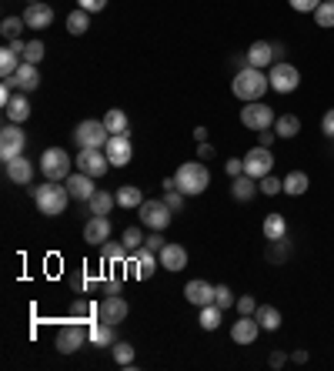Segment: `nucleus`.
<instances>
[{
    "mask_svg": "<svg viewBox=\"0 0 334 371\" xmlns=\"http://www.w3.org/2000/svg\"><path fill=\"white\" fill-rule=\"evenodd\" d=\"M137 211H140V221H144L151 231H164L167 224H170V214H174V211L167 208V201H144Z\"/></svg>",
    "mask_w": 334,
    "mask_h": 371,
    "instance_id": "12",
    "label": "nucleus"
},
{
    "mask_svg": "<svg viewBox=\"0 0 334 371\" xmlns=\"http://www.w3.org/2000/svg\"><path fill=\"white\" fill-rule=\"evenodd\" d=\"M254 318H258V325L264 328V331H277V328H281V311L274 308V305H261V308L254 311Z\"/></svg>",
    "mask_w": 334,
    "mask_h": 371,
    "instance_id": "28",
    "label": "nucleus"
},
{
    "mask_svg": "<svg viewBox=\"0 0 334 371\" xmlns=\"http://www.w3.org/2000/svg\"><path fill=\"white\" fill-rule=\"evenodd\" d=\"M254 311H258V301L251 294H241L238 298V314H254Z\"/></svg>",
    "mask_w": 334,
    "mask_h": 371,
    "instance_id": "49",
    "label": "nucleus"
},
{
    "mask_svg": "<svg viewBox=\"0 0 334 371\" xmlns=\"http://www.w3.org/2000/svg\"><path fill=\"white\" fill-rule=\"evenodd\" d=\"M258 138H261V147H271V140L277 138V134H274L271 127H268V131H258Z\"/></svg>",
    "mask_w": 334,
    "mask_h": 371,
    "instance_id": "55",
    "label": "nucleus"
},
{
    "mask_svg": "<svg viewBox=\"0 0 334 371\" xmlns=\"http://www.w3.org/2000/svg\"><path fill=\"white\" fill-rule=\"evenodd\" d=\"M140 245H144V234L137 231V228H127V231H124V247L134 254V251H140Z\"/></svg>",
    "mask_w": 334,
    "mask_h": 371,
    "instance_id": "46",
    "label": "nucleus"
},
{
    "mask_svg": "<svg viewBox=\"0 0 334 371\" xmlns=\"http://www.w3.org/2000/svg\"><path fill=\"white\" fill-rule=\"evenodd\" d=\"M321 131H324V134L334 140V108L324 110V117H321Z\"/></svg>",
    "mask_w": 334,
    "mask_h": 371,
    "instance_id": "52",
    "label": "nucleus"
},
{
    "mask_svg": "<svg viewBox=\"0 0 334 371\" xmlns=\"http://www.w3.org/2000/svg\"><path fill=\"white\" fill-rule=\"evenodd\" d=\"M87 204H91V214H107V211L117 204V198H114V194H107V191H94V198Z\"/></svg>",
    "mask_w": 334,
    "mask_h": 371,
    "instance_id": "37",
    "label": "nucleus"
},
{
    "mask_svg": "<svg viewBox=\"0 0 334 371\" xmlns=\"http://www.w3.org/2000/svg\"><path fill=\"white\" fill-rule=\"evenodd\" d=\"M114 361H117L121 368H127V365L134 361V348H131L127 341H114Z\"/></svg>",
    "mask_w": 334,
    "mask_h": 371,
    "instance_id": "42",
    "label": "nucleus"
},
{
    "mask_svg": "<svg viewBox=\"0 0 334 371\" xmlns=\"http://www.w3.org/2000/svg\"><path fill=\"white\" fill-rule=\"evenodd\" d=\"M268 80H271V91L294 94V91H298V84H301V71H298L294 64H288V61H277V64H271Z\"/></svg>",
    "mask_w": 334,
    "mask_h": 371,
    "instance_id": "5",
    "label": "nucleus"
},
{
    "mask_svg": "<svg viewBox=\"0 0 334 371\" xmlns=\"http://www.w3.org/2000/svg\"><path fill=\"white\" fill-rule=\"evenodd\" d=\"M164 245H167V241H164V238H161L157 231H154L151 238H144V247H147V251H154V254H157V251H161Z\"/></svg>",
    "mask_w": 334,
    "mask_h": 371,
    "instance_id": "53",
    "label": "nucleus"
},
{
    "mask_svg": "<svg viewBox=\"0 0 334 371\" xmlns=\"http://www.w3.org/2000/svg\"><path fill=\"white\" fill-rule=\"evenodd\" d=\"M24 27H27V24H24V20H20V17H7V20H3V27H0V34H3V37H7V41H17V37H20V31H24Z\"/></svg>",
    "mask_w": 334,
    "mask_h": 371,
    "instance_id": "43",
    "label": "nucleus"
},
{
    "mask_svg": "<svg viewBox=\"0 0 334 371\" xmlns=\"http://www.w3.org/2000/svg\"><path fill=\"white\" fill-rule=\"evenodd\" d=\"M10 87H14L10 80H3V84H0V101H3V104H7L10 97H14V94H10Z\"/></svg>",
    "mask_w": 334,
    "mask_h": 371,
    "instance_id": "56",
    "label": "nucleus"
},
{
    "mask_svg": "<svg viewBox=\"0 0 334 371\" xmlns=\"http://www.w3.org/2000/svg\"><path fill=\"white\" fill-rule=\"evenodd\" d=\"M71 168H74V157L67 154L64 147H47L41 154V170H44L47 181H64L71 177Z\"/></svg>",
    "mask_w": 334,
    "mask_h": 371,
    "instance_id": "4",
    "label": "nucleus"
},
{
    "mask_svg": "<svg viewBox=\"0 0 334 371\" xmlns=\"http://www.w3.org/2000/svg\"><path fill=\"white\" fill-rule=\"evenodd\" d=\"M67 191H71V198H74V201H91L97 187H94V177H91V174L77 170V174H71V177H67Z\"/></svg>",
    "mask_w": 334,
    "mask_h": 371,
    "instance_id": "21",
    "label": "nucleus"
},
{
    "mask_svg": "<svg viewBox=\"0 0 334 371\" xmlns=\"http://www.w3.org/2000/svg\"><path fill=\"white\" fill-rule=\"evenodd\" d=\"M87 27H91V20H87V10H71V17H67V31L74 34V37H80V34H87Z\"/></svg>",
    "mask_w": 334,
    "mask_h": 371,
    "instance_id": "38",
    "label": "nucleus"
},
{
    "mask_svg": "<svg viewBox=\"0 0 334 371\" xmlns=\"http://www.w3.org/2000/svg\"><path fill=\"white\" fill-rule=\"evenodd\" d=\"M77 7L87 10V14H101V10L107 7V0H77Z\"/></svg>",
    "mask_w": 334,
    "mask_h": 371,
    "instance_id": "50",
    "label": "nucleus"
},
{
    "mask_svg": "<svg viewBox=\"0 0 334 371\" xmlns=\"http://www.w3.org/2000/svg\"><path fill=\"white\" fill-rule=\"evenodd\" d=\"M20 64H24V57H20V54H17V50H14L10 44L0 50V74H3V78H14Z\"/></svg>",
    "mask_w": 334,
    "mask_h": 371,
    "instance_id": "29",
    "label": "nucleus"
},
{
    "mask_svg": "<svg viewBox=\"0 0 334 371\" xmlns=\"http://www.w3.org/2000/svg\"><path fill=\"white\" fill-rule=\"evenodd\" d=\"M10 47H14L17 54H20V57H24V47H27V44H24V41H20V37H17V41H10Z\"/></svg>",
    "mask_w": 334,
    "mask_h": 371,
    "instance_id": "60",
    "label": "nucleus"
},
{
    "mask_svg": "<svg viewBox=\"0 0 334 371\" xmlns=\"http://www.w3.org/2000/svg\"><path fill=\"white\" fill-rule=\"evenodd\" d=\"M91 341L94 344H101V348H104V344H114V325H107V321L97 318V321L91 325Z\"/></svg>",
    "mask_w": 334,
    "mask_h": 371,
    "instance_id": "35",
    "label": "nucleus"
},
{
    "mask_svg": "<svg viewBox=\"0 0 334 371\" xmlns=\"http://www.w3.org/2000/svg\"><path fill=\"white\" fill-rule=\"evenodd\" d=\"M34 201H37V211L47 217L64 214V208L71 201V191L67 184H57V181H44V187H34Z\"/></svg>",
    "mask_w": 334,
    "mask_h": 371,
    "instance_id": "3",
    "label": "nucleus"
},
{
    "mask_svg": "<svg viewBox=\"0 0 334 371\" xmlns=\"http://www.w3.org/2000/svg\"><path fill=\"white\" fill-rule=\"evenodd\" d=\"M104 151H107L110 168H127L131 157H134V147H131V138H127V134H110V140L104 144Z\"/></svg>",
    "mask_w": 334,
    "mask_h": 371,
    "instance_id": "13",
    "label": "nucleus"
},
{
    "mask_svg": "<svg viewBox=\"0 0 334 371\" xmlns=\"http://www.w3.org/2000/svg\"><path fill=\"white\" fill-rule=\"evenodd\" d=\"M24 144H27V138H24L20 124H7V127L0 131V157H3V161L24 154Z\"/></svg>",
    "mask_w": 334,
    "mask_h": 371,
    "instance_id": "14",
    "label": "nucleus"
},
{
    "mask_svg": "<svg viewBox=\"0 0 334 371\" xmlns=\"http://www.w3.org/2000/svg\"><path fill=\"white\" fill-rule=\"evenodd\" d=\"M24 24H27L31 31H47V27L54 24V10L47 7L44 0H37V3H27V10H24Z\"/></svg>",
    "mask_w": 334,
    "mask_h": 371,
    "instance_id": "16",
    "label": "nucleus"
},
{
    "mask_svg": "<svg viewBox=\"0 0 334 371\" xmlns=\"http://www.w3.org/2000/svg\"><path fill=\"white\" fill-rule=\"evenodd\" d=\"M127 311H131V305H127V298H121V294H107L104 301L97 305V318L101 321H107V325H121V321H127Z\"/></svg>",
    "mask_w": 334,
    "mask_h": 371,
    "instance_id": "10",
    "label": "nucleus"
},
{
    "mask_svg": "<svg viewBox=\"0 0 334 371\" xmlns=\"http://www.w3.org/2000/svg\"><path fill=\"white\" fill-rule=\"evenodd\" d=\"M268 91H271V80H268V74H264L261 67H247V64H244L241 71L234 74V80H231V94H234L238 101H244V104L261 101Z\"/></svg>",
    "mask_w": 334,
    "mask_h": 371,
    "instance_id": "1",
    "label": "nucleus"
},
{
    "mask_svg": "<svg viewBox=\"0 0 334 371\" xmlns=\"http://www.w3.org/2000/svg\"><path fill=\"white\" fill-rule=\"evenodd\" d=\"M31 3H37V0H31Z\"/></svg>",
    "mask_w": 334,
    "mask_h": 371,
    "instance_id": "63",
    "label": "nucleus"
},
{
    "mask_svg": "<svg viewBox=\"0 0 334 371\" xmlns=\"http://www.w3.org/2000/svg\"><path fill=\"white\" fill-rule=\"evenodd\" d=\"M87 311H91V305H87V301H77V305H74V318H84Z\"/></svg>",
    "mask_w": 334,
    "mask_h": 371,
    "instance_id": "58",
    "label": "nucleus"
},
{
    "mask_svg": "<svg viewBox=\"0 0 334 371\" xmlns=\"http://www.w3.org/2000/svg\"><path fill=\"white\" fill-rule=\"evenodd\" d=\"M258 184H261V194H268V198H274V194H281V191H284V177L277 181L274 174H268V177H261Z\"/></svg>",
    "mask_w": 334,
    "mask_h": 371,
    "instance_id": "44",
    "label": "nucleus"
},
{
    "mask_svg": "<svg viewBox=\"0 0 334 371\" xmlns=\"http://www.w3.org/2000/svg\"><path fill=\"white\" fill-rule=\"evenodd\" d=\"M198 157H201V161H208V157H214V147L208 144V140H204V144L198 147Z\"/></svg>",
    "mask_w": 334,
    "mask_h": 371,
    "instance_id": "57",
    "label": "nucleus"
},
{
    "mask_svg": "<svg viewBox=\"0 0 334 371\" xmlns=\"http://www.w3.org/2000/svg\"><path fill=\"white\" fill-rule=\"evenodd\" d=\"M3 170H7V177H10L14 184H31V177H34V164L24 154L3 161Z\"/></svg>",
    "mask_w": 334,
    "mask_h": 371,
    "instance_id": "22",
    "label": "nucleus"
},
{
    "mask_svg": "<svg viewBox=\"0 0 334 371\" xmlns=\"http://www.w3.org/2000/svg\"><path fill=\"white\" fill-rule=\"evenodd\" d=\"M124 254H131V251L124 247V241L121 245H114V241H104V245H101V258H104L107 264H121Z\"/></svg>",
    "mask_w": 334,
    "mask_h": 371,
    "instance_id": "39",
    "label": "nucleus"
},
{
    "mask_svg": "<svg viewBox=\"0 0 334 371\" xmlns=\"http://www.w3.org/2000/svg\"><path fill=\"white\" fill-rule=\"evenodd\" d=\"M214 305H217V308H234V291H231L228 284H217V291H214Z\"/></svg>",
    "mask_w": 334,
    "mask_h": 371,
    "instance_id": "45",
    "label": "nucleus"
},
{
    "mask_svg": "<svg viewBox=\"0 0 334 371\" xmlns=\"http://www.w3.org/2000/svg\"><path fill=\"white\" fill-rule=\"evenodd\" d=\"M77 170H84V174H91L94 181L97 177H104L107 170H110V161H107V151H101V147H84L80 154L74 157Z\"/></svg>",
    "mask_w": 334,
    "mask_h": 371,
    "instance_id": "8",
    "label": "nucleus"
},
{
    "mask_svg": "<svg viewBox=\"0 0 334 371\" xmlns=\"http://www.w3.org/2000/svg\"><path fill=\"white\" fill-rule=\"evenodd\" d=\"M114 198H117L121 208H140V204H144V194H140V187H134V184H121Z\"/></svg>",
    "mask_w": 334,
    "mask_h": 371,
    "instance_id": "32",
    "label": "nucleus"
},
{
    "mask_svg": "<svg viewBox=\"0 0 334 371\" xmlns=\"http://www.w3.org/2000/svg\"><path fill=\"white\" fill-rule=\"evenodd\" d=\"M174 181H177V191H181V194L194 198V194H204V191L211 187V170H208V164H201V161H187V164L177 168Z\"/></svg>",
    "mask_w": 334,
    "mask_h": 371,
    "instance_id": "2",
    "label": "nucleus"
},
{
    "mask_svg": "<svg viewBox=\"0 0 334 371\" xmlns=\"http://www.w3.org/2000/svg\"><path fill=\"white\" fill-rule=\"evenodd\" d=\"M194 138H198V144H204V140H208V127H198V131H194Z\"/></svg>",
    "mask_w": 334,
    "mask_h": 371,
    "instance_id": "61",
    "label": "nucleus"
},
{
    "mask_svg": "<svg viewBox=\"0 0 334 371\" xmlns=\"http://www.w3.org/2000/svg\"><path fill=\"white\" fill-rule=\"evenodd\" d=\"M291 361H298V365H304V361H307V351H294V355H291Z\"/></svg>",
    "mask_w": 334,
    "mask_h": 371,
    "instance_id": "62",
    "label": "nucleus"
},
{
    "mask_svg": "<svg viewBox=\"0 0 334 371\" xmlns=\"http://www.w3.org/2000/svg\"><path fill=\"white\" fill-rule=\"evenodd\" d=\"M314 20H318V27H334V0H321L318 10H314Z\"/></svg>",
    "mask_w": 334,
    "mask_h": 371,
    "instance_id": "40",
    "label": "nucleus"
},
{
    "mask_svg": "<svg viewBox=\"0 0 334 371\" xmlns=\"http://www.w3.org/2000/svg\"><path fill=\"white\" fill-rule=\"evenodd\" d=\"M307 187H311V181H307L304 170H291L288 177H284V194H291V198H301Z\"/></svg>",
    "mask_w": 334,
    "mask_h": 371,
    "instance_id": "30",
    "label": "nucleus"
},
{
    "mask_svg": "<svg viewBox=\"0 0 334 371\" xmlns=\"http://www.w3.org/2000/svg\"><path fill=\"white\" fill-rule=\"evenodd\" d=\"M274 168V154H271V147H251L247 154H244V174L247 177H254V181H261V177H268Z\"/></svg>",
    "mask_w": 334,
    "mask_h": 371,
    "instance_id": "9",
    "label": "nucleus"
},
{
    "mask_svg": "<svg viewBox=\"0 0 334 371\" xmlns=\"http://www.w3.org/2000/svg\"><path fill=\"white\" fill-rule=\"evenodd\" d=\"M288 3L294 7V10H298V14H314L321 0H288Z\"/></svg>",
    "mask_w": 334,
    "mask_h": 371,
    "instance_id": "48",
    "label": "nucleus"
},
{
    "mask_svg": "<svg viewBox=\"0 0 334 371\" xmlns=\"http://www.w3.org/2000/svg\"><path fill=\"white\" fill-rule=\"evenodd\" d=\"M268 261L274 264H281V261H288V254H291V245H288V238H277V241H268Z\"/></svg>",
    "mask_w": 334,
    "mask_h": 371,
    "instance_id": "36",
    "label": "nucleus"
},
{
    "mask_svg": "<svg viewBox=\"0 0 334 371\" xmlns=\"http://www.w3.org/2000/svg\"><path fill=\"white\" fill-rule=\"evenodd\" d=\"M84 338H91V331H84V325H80V321H74V325H64L61 331H57L54 348H57L61 355H74L77 348L84 344Z\"/></svg>",
    "mask_w": 334,
    "mask_h": 371,
    "instance_id": "11",
    "label": "nucleus"
},
{
    "mask_svg": "<svg viewBox=\"0 0 334 371\" xmlns=\"http://www.w3.org/2000/svg\"><path fill=\"white\" fill-rule=\"evenodd\" d=\"M47 57V47L41 44V41H27V47H24V61L27 64H41Z\"/></svg>",
    "mask_w": 334,
    "mask_h": 371,
    "instance_id": "41",
    "label": "nucleus"
},
{
    "mask_svg": "<svg viewBox=\"0 0 334 371\" xmlns=\"http://www.w3.org/2000/svg\"><path fill=\"white\" fill-rule=\"evenodd\" d=\"M284 61V44H274V64Z\"/></svg>",
    "mask_w": 334,
    "mask_h": 371,
    "instance_id": "59",
    "label": "nucleus"
},
{
    "mask_svg": "<svg viewBox=\"0 0 334 371\" xmlns=\"http://www.w3.org/2000/svg\"><path fill=\"white\" fill-rule=\"evenodd\" d=\"M244 64L247 67H271L274 64V44L271 41H254V44L247 47V54H244Z\"/></svg>",
    "mask_w": 334,
    "mask_h": 371,
    "instance_id": "18",
    "label": "nucleus"
},
{
    "mask_svg": "<svg viewBox=\"0 0 334 371\" xmlns=\"http://www.w3.org/2000/svg\"><path fill=\"white\" fill-rule=\"evenodd\" d=\"M3 114H7V121L10 124H24L27 117H31V101H27V94L17 91L7 104H3Z\"/></svg>",
    "mask_w": 334,
    "mask_h": 371,
    "instance_id": "24",
    "label": "nucleus"
},
{
    "mask_svg": "<svg viewBox=\"0 0 334 371\" xmlns=\"http://www.w3.org/2000/svg\"><path fill=\"white\" fill-rule=\"evenodd\" d=\"M134 258H137V275H140V281H147L157 271V264L161 261H154V251H147V247H140V251H134Z\"/></svg>",
    "mask_w": 334,
    "mask_h": 371,
    "instance_id": "31",
    "label": "nucleus"
},
{
    "mask_svg": "<svg viewBox=\"0 0 334 371\" xmlns=\"http://www.w3.org/2000/svg\"><path fill=\"white\" fill-rule=\"evenodd\" d=\"M184 198H187V194H181V191H177V187H174V191H167V208H170V211H174V214H177V211H184Z\"/></svg>",
    "mask_w": 334,
    "mask_h": 371,
    "instance_id": "47",
    "label": "nucleus"
},
{
    "mask_svg": "<svg viewBox=\"0 0 334 371\" xmlns=\"http://www.w3.org/2000/svg\"><path fill=\"white\" fill-rule=\"evenodd\" d=\"M261 231H264V238L268 241H277V238H288V221H284V214H268L264 217V224H261Z\"/></svg>",
    "mask_w": 334,
    "mask_h": 371,
    "instance_id": "26",
    "label": "nucleus"
},
{
    "mask_svg": "<svg viewBox=\"0 0 334 371\" xmlns=\"http://www.w3.org/2000/svg\"><path fill=\"white\" fill-rule=\"evenodd\" d=\"M74 140L80 151L84 147H104L107 140H110V131L104 127V121H80L74 127Z\"/></svg>",
    "mask_w": 334,
    "mask_h": 371,
    "instance_id": "7",
    "label": "nucleus"
},
{
    "mask_svg": "<svg viewBox=\"0 0 334 371\" xmlns=\"http://www.w3.org/2000/svg\"><path fill=\"white\" fill-rule=\"evenodd\" d=\"M274 134L277 138H298L301 134V121L294 117V114H277V121H274Z\"/></svg>",
    "mask_w": 334,
    "mask_h": 371,
    "instance_id": "27",
    "label": "nucleus"
},
{
    "mask_svg": "<svg viewBox=\"0 0 334 371\" xmlns=\"http://www.w3.org/2000/svg\"><path fill=\"white\" fill-rule=\"evenodd\" d=\"M3 80H10L17 91H24V94H31V91H37V84H41V74H37V64H20L17 67V74L14 78H3Z\"/></svg>",
    "mask_w": 334,
    "mask_h": 371,
    "instance_id": "20",
    "label": "nucleus"
},
{
    "mask_svg": "<svg viewBox=\"0 0 334 371\" xmlns=\"http://www.w3.org/2000/svg\"><path fill=\"white\" fill-rule=\"evenodd\" d=\"M268 365H271V368H284V365H288V355H284V351H274V355L268 358Z\"/></svg>",
    "mask_w": 334,
    "mask_h": 371,
    "instance_id": "54",
    "label": "nucleus"
},
{
    "mask_svg": "<svg viewBox=\"0 0 334 371\" xmlns=\"http://www.w3.org/2000/svg\"><path fill=\"white\" fill-rule=\"evenodd\" d=\"M258 181H254V177H247V174H241V177H234V184H231V198H234V201H251V198H254V194H258Z\"/></svg>",
    "mask_w": 334,
    "mask_h": 371,
    "instance_id": "25",
    "label": "nucleus"
},
{
    "mask_svg": "<svg viewBox=\"0 0 334 371\" xmlns=\"http://www.w3.org/2000/svg\"><path fill=\"white\" fill-rule=\"evenodd\" d=\"M274 121H277V114L264 101H251L247 108H241V124L247 131H268V127H274Z\"/></svg>",
    "mask_w": 334,
    "mask_h": 371,
    "instance_id": "6",
    "label": "nucleus"
},
{
    "mask_svg": "<svg viewBox=\"0 0 334 371\" xmlns=\"http://www.w3.org/2000/svg\"><path fill=\"white\" fill-rule=\"evenodd\" d=\"M104 127L110 131V134H127V114L117 108H110L104 114Z\"/></svg>",
    "mask_w": 334,
    "mask_h": 371,
    "instance_id": "34",
    "label": "nucleus"
},
{
    "mask_svg": "<svg viewBox=\"0 0 334 371\" xmlns=\"http://www.w3.org/2000/svg\"><path fill=\"white\" fill-rule=\"evenodd\" d=\"M157 261L164 271H184L187 268V251L181 245H174V241H167L161 251H157Z\"/></svg>",
    "mask_w": 334,
    "mask_h": 371,
    "instance_id": "17",
    "label": "nucleus"
},
{
    "mask_svg": "<svg viewBox=\"0 0 334 371\" xmlns=\"http://www.w3.org/2000/svg\"><path fill=\"white\" fill-rule=\"evenodd\" d=\"M214 291H217V284H208V281H187L184 284V298L194 305V308H204V305H214Z\"/></svg>",
    "mask_w": 334,
    "mask_h": 371,
    "instance_id": "15",
    "label": "nucleus"
},
{
    "mask_svg": "<svg viewBox=\"0 0 334 371\" xmlns=\"http://www.w3.org/2000/svg\"><path fill=\"white\" fill-rule=\"evenodd\" d=\"M224 170H228L231 181H234V177H241V174H244V157H241V161H238V157H231L228 164H224Z\"/></svg>",
    "mask_w": 334,
    "mask_h": 371,
    "instance_id": "51",
    "label": "nucleus"
},
{
    "mask_svg": "<svg viewBox=\"0 0 334 371\" xmlns=\"http://www.w3.org/2000/svg\"><path fill=\"white\" fill-rule=\"evenodd\" d=\"M107 238H110V221L107 214H94L87 224H84V241L87 245H104Z\"/></svg>",
    "mask_w": 334,
    "mask_h": 371,
    "instance_id": "23",
    "label": "nucleus"
},
{
    "mask_svg": "<svg viewBox=\"0 0 334 371\" xmlns=\"http://www.w3.org/2000/svg\"><path fill=\"white\" fill-rule=\"evenodd\" d=\"M221 314H224V308H217V305H204V308H201V328H204V331H217V328H221Z\"/></svg>",
    "mask_w": 334,
    "mask_h": 371,
    "instance_id": "33",
    "label": "nucleus"
},
{
    "mask_svg": "<svg viewBox=\"0 0 334 371\" xmlns=\"http://www.w3.org/2000/svg\"><path fill=\"white\" fill-rule=\"evenodd\" d=\"M258 318H251V314H241L238 321H234V328H231V341L234 344H254V338H258Z\"/></svg>",
    "mask_w": 334,
    "mask_h": 371,
    "instance_id": "19",
    "label": "nucleus"
}]
</instances>
